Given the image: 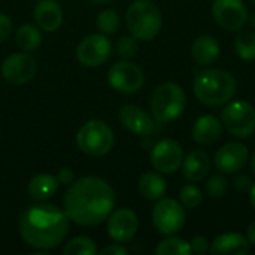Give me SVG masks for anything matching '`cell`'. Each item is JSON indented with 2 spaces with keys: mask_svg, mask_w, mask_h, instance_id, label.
Listing matches in <instances>:
<instances>
[{
  "mask_svg": "<svg viewBox=\"0 0 255 255\" xmlns=\"http://www.w3.org/2000/svg\"><path fill=\"white\" fill-rule=\"evenodd\" d=\"M115 208V191L102 178L84 176L69 187L64 212L75 224L94 227L102 224Z\"/></svg>",
  "mask_w": 255,
  "mask_h": 255,
  "instance_id": "1",
  "label": "cell"
},
{
  "mask_svg": "<svg viewBox=\"0 0 255 255\" xmlns=\"http://www.w3.org/2000/svg\"><path fill=\"white\" fill-rule=\"evenodd\" d=\"M69 217L55 205L39 202L19 218V235L31 248L48 251L57 248L67 236Z\"/></svg>",
  "mask_w": 255,
  "mask_h": 255,
  "instance_id": "2",
  "label": "cell"
},
{
  "mask_svg": "<svg viewBox=\"0 0 255 255\" xmlns=\"http://www.w3.org/2000/svg\"><path fill=\"white\" fill-rule=\"evenodd\" d=\"M194 96L205 106H221L229 103L236 94L238 82L235 76L223 69H205L199 72L193 82Z\"/></svg>",
  "mask_w": 255,
  "mask_h": 255,
  "instance_id": "3",
  "label": "cell"
},
{
  "mask_svg": "<svg viewBox=\"0 0 255 255\" xmlns=\"http://www.w3.org/2000/svg\"><path fill=\"white\" fill-rule=\"evenodd\" d=\"M128 31L139 40H152L161 30L163 18L158 6L149 0L131 3L126 12Z\"/></svg>",
  "mask_w": 255,
  "mask_h": 255,
  "instance_id": "4",
  "label": "cell"
},
{
  "mask_svg": "<svg viewBox=\"0 0 255 255\" xmlns=\"http://www.w3.org/2000/svg\"><path fill=\"white\" fill-rule=\"evenodd\" d=\"M185 105L187 96L182 87L175 82H164L152 94L151 112L157 123H170L182 115Z\"/></svg>",
  "mask_w": 255,
  "mask_h": 255,
  "instance_id": "5",
  "label": "cell"
},
{
  "mask_svg": "<svg viewBox=\"0 0 255 255\" xmlns=\"http://www.w3.org/2000/svg\"><path fill=\"white\" fill-rule=\"evenodd\" d=\"M114 142L115 137L111 127L100 120H91L85 123L76 134L78 148L91 157L106 155L112 149Z\"/></svg>",
  "mask_w": 255,
  "mask_h": 255,
  "instance_id": "6",
  "label": "cell"
},
{
  "mask_svg": "<svg viewBox=\"0 0 255 255\" xmlns=\"http://www.w3.org/2000/svg\"><path fill=\"white\" fill-rule=\"evenodd\" d=\"M221 120L227 131L239 139H247L254 134L255 109L248 102L236 100L229 103L223 109Z\"/></svg>",
  "mask_w": 255,
  "mask_h": 255,
  "instance_id": "7",
  "label": "cell"
},
{
  "mask_svg": "<svg viewBox=\"0 0 255 255\" xmlns=\"http://www.w3.org/2000/svg\"><path fill=\"white\" fill-rule=\"evenodd\" d=\"M187 215L184 205L175 199L161 197L152 209V224L161 235H176L185 226Z\"/></svg>",
  "mask_w": 255,
  "mask_h": 255,
  "instance_id": "8",
  "label": "cell"
},
{
  "mask_svg": "<svg viewBox=\"0 0 255 255\" xmlns=\"http://www.w3.org/2000/svg\"><path fill=\"white\" fill-rule=\"evenodd\" d=\"M109 85L123 94H134L137 93L145 82L143 72L139 66L130 61H118L112 64L108 72Z\"/></svg>",
  "mask_w": 255,
  "mask_h": 255,
  "instance_id": "9",
  "label": "cell"
},
{
  "mask_svg": "<svg viewBox=\"0 0 255 255\" xmlns=\"http://www.w3.org/2000/svg\"><path fill=\"white\" fill-rule=\"evenodd\" d=\"M112 52V43L106 34H90L84 37L76 48V58L87 67H97L108 61Z\"/></svg>",
  "mask_w": 255,
  "mask_h": 255,
  "instance_id": "10",
  "label": "cell"
},
{
  "mask_svg": "<svg viewBox=\"0 0 255 255\" xmlns=\"http://www.w3.org/2000/svg\"><path fill=\"white\" fill-rule=\"evenodd\" d=\"M184 161V151L179 142L173 139H163L155 143L151 151V164L152 167L163 173H175Z\"/></svg>",
  "mask_w": 255,
  "mask_h": 255,
  "instance_id": "11",
  "label": "cell"
},
{
  "mask_svg": "<svg viewBox=\"0 0 255 255\" xmlns=\"http://www.w3.org/2000/svg\"><path fill=\"white\" fill-rule=\"evenodd\" d=\"M1 76L13 85H22L31 81L37 72L36 60L27 52H15L1 63Z\"/></svg>",
  "mask_w": 255,
  "mask_h": 255,
  "instance_id": "12",
  "label": "cell"
},
{
  "mask_svg": "<svg viewBox=\"0 0 255 255\" xmlns=\"http://www.w3.org/2000/svg\"><path fill=\"white\" fill-rule=\"evenodd\" d=\"M212 16L229 31H238L248 22V10L242 0H214Z\"/></svg>",
  "mask_w": 255,
  "mask_h": 255,
  "instance_id": "13",
  "label": "cell"
},
{
  "mask_svg": "<svg viewBox=\"0 0 255 255\" xmlns=\"http://www.w3.org/2000/svg\"><path fill=\"white\" fill-rule=\"evenodd\" d=\"M139 221L137 215L127 208L112 211L108 220V235L112 241L118 244L130 242L137 232Z\"/></svg>",
  "mask_w": 255,
  "mask_h": 255,
  "instance_id": "14",
  "label": "cell"
},
{
  "mask_svg": "<svg viewBox=\"0 0 255 255\" xmlns=\"http://www.w3.org/2000/svg\"><path fill=\"white\" fill-rule=\"evenodd\" d=\"M248 157H250V151L244 143L230 142L217 151L214 164L220 173L232 175L241 172L245 167Z\"/></svg>",
  "mask_w": 255,
  "mask_h": 255,
  "instance_id": "15",
  "label": "cell"
},
{
  "mask_svg": "<svg viewBox=\"0 0 255 255\" xmlns=\"http://www.w3.org/2000/svg\"><path fill=\"white\" fill-rule=\"evenodd\" d=\"M120 123L128 131L137 136H149L155 130L154 118L142 108L136 105H126L118 112Z\"/></svg>",
  "mask_w": 255,
  "mask_h": 255,
  "instance_id": "16",
  "label": "cell"
},
{
  "mask_svg": "<svg viewBox=\"0 0 255 255\" xmlns=\"http://www.w3.org/2000/svg\"><path fill=\"white\" fill-rule=\"evenodd\" d=\"M33 13L37 27L48 33L58 30L63 24V9L55 0H39Z\"/></svg>",
  "mask_w": 255,
  "mask_h": 255,
  "instance_id": "17",
  "label": "cell"
},
{
  "mask_svg": "<svg viewBox=\"0 0 255 255\" xmlns=\"http://www.w3.org/2000/svg\"><path fill=\"white\" fill-rule=\"evenodd\" d=\"M223 131V124L215 115H203L200 117L193 127V139L200 146L214 145Z\"/></svg>",
  "mask_w": 255,
  "mask_h": 255,
  "instance_id": "18",
  "label": "cell"
},
{
  "mask_svg": "<svg viewBox=\"0 0 255 255\" xmlns=\"http://www.w3.org/2000/svg\"><path fill=\"white\" fill-rule=\"evenodd\" d=\"M250 251V242L239 233H226L218 236L209 247L214 255H245Z\"/></svg>",
  "mask_w": 255,
  "mask_h": 255,
  "instance_id": "19",
  "label": "cell"
},
{
  "mask_svg": "<svg viewBox=\"0 0 255 255\" xmlns=\"http://www.w3.org/2000/svg\"><path fill=\"white\" fill-rule=\"evenodd\" d=\"M209 167V155L202 149H194L182 161V175L190 182H199L208 175Z\"/></svg>",
  "mask_w": 255,
  "mask_h": 255,
  "instance_id": "20",
  "label": "cell"
},
{
  "mask_svg": "<svg viewBox=\"0 0 255 255\" xmlns=\"http://www.w3.org/2000/svg\"><path fill=\"white\" fill-rule=\"evenodd\" d=\"M191 55L193 60L200 66H209L212 64L218 55H220V43L214 36L203 34L199 36L191 46Z\"/></svg>",
  "mask_w": 255,
  "mask_h": 255,
  "instance_id": "21",
  "label": "cell"
},
{
  "mask_svg": "<svg viewBox=\"0 0 255 255\" xmlns=\"http://www.w3.org/2000/svg\"><path fill=\"white\" fill-rule=\"evenodd\" d=\"M58 185L60 182L57 176L49 175V173H40L30 179L28 194L36 202H46L51 197H54V194L58 190Z\"/></svg>",
  "mask_w": 255,
  "mask_h": 255,
  "instance_id": "22",
  "label": "cell"
},
{
  "mask_svg": "<svg viewBox=\"0 0 255 255\" xmlns=\"http://www.w3.org/2000/svg\"><path fill=\"white\" fill-rule=\"evenodd\" d=\"M137 190L142 197L148 200H158L164 197L167 191V184L160 172H146L139 178Z\"/></svg>",
  "mask_w": 255,
  "mask_h": 255,
  "instance_id": "23",
  "label": "cell"
},
{
  "mask_svg": "<svg viewBox=\"0 0 255 255\" xmlns=\"http://www.w3.org/2000/svg\"><path fill=\"white\" fill-rule=\"evenodd\" d=\"M16 43L18 46L25 51V52H31L34 49H37L42 43V33L39 28H36V25L31 24H24L18 28L16 34H15Z\"/></svg>",
  "mask_w": 255,
  "mask_h": 255,
  "instance_id": "24",
  "label": "cell"
},
{
  "mask_svg": "<svg viewBox=\"0 0 255 255\" xmlns=\"http://www.w3.org/2000/svg\"><path fill=\"white\" fill-rule=\"evenodd\" d=\"M154 253L157 255H190L191 254V247L190 242L181 239V238H175L173 235L164 241H161Z\"/></svg>",
  "mask_w": 255,
  "mask_h": 255,
  "instance_id": "25",
  "label": "cell"
},
{
  "mask_svg": "<svg viewBox=\"0 0 255 255\" xmlns=\"http://www.w3.org/2000/svg\"><path fill=\"white\" fill-rule=\"evenodd\" d=\"M235 48L238 55L242 60L253 61L255 60V33L254 31H242L235 39Z\"/></svg>",
  "mask_w": 255,
  "mask_h": 255,
  "instance_id": "26",
  "label": "cell"
},
{
  "mask_svg": "<svg viewBox=\"0 0 255 255\" xmlns=\"http://www.w3.org/2000/svg\"><path fill=\"white\" fill-rule=\"evenodd\" d=\"M63 253L66 255H94L97 254V245L87 236H78L64 247Z\"/></svg>",
  "mask_w": 255,
  "mask_h": 255,
  "instance_id": "27",
  "label": "cell"
},
{
  "mask_svg": "<svg viewBox=\"0 0 255 255\" xmlns=\"http://www.w3.org/2000/svg\"><path fill=\"white\" fill-rule=\"evenodd\" d=\"M96 24H97V28L100 30V33H103L106 36L114 34L120 27V15L114 9H105L97 15Z\"/></svg>",
  "mask_w": 255,
  "mask_h": 255,
  "instance_id": "28",
  "label": "cell"
},
{
  "mask_svg": "<svg viewBox=\"0 0 255 255\" xmlns=\"http://www.w3.org/2000/svg\"><path fill=\"white\" fill-rule=\"evenodd\" d=\"M179 200L185 208L196 209L203 202V194L196 185H184L179 191Z\"/></svg>",
  "mask_w": 255,
  "mask_h": 255,
  "instance_id": "29",
  "label": "cell"
},
{
  "mask_svg": "<svg viewBox=\"0 0 255 255\" xmlns=\"http://www.w3.org/2000/svg\"><path fill=\"white\" fill-rule=\"evenodd\" d=\"M139 39L134 37L133 34L131 36H123L118 42H117V52L120 57L128 60V58H133L137 55L139 52Z\"/></svg>",
  "mask_w": 255,
  "mask_h": 255,
  "instance_id": "30",
  "label": "cell"
},
{
  "mask_svg": "<svg viewBox=\"0 0 255 255\" xmlns=\"http://www.w3.org/2000/svg\"><path fill=\"white\" fill-rule=\"evenodd\" d=\"M227 190H229V181L223 176V175H214L209 178L208 184H206V191L208 194L218 200V199H223L226 194H227Z\"/></svg>",
  "mask_w": 255,
  "mask_h": 255,
  "instance_id": "31",
  "label": "cell"
},
{
  "mask_svg": "<svg viewBox=\"0 0 255 255\" xmlns=\"http://www.w3.org/2000/svg\"><path fill=\"white\" fill-rule=\"evenodd\" d=\"M191 247V254H206L209 251V241L205 236H194L193 241L190 242Z\"/></svg>",
  "mask_w": 255,
  "mask_h": 255,
  "instance_id": "32",
  "label": "cell"
},
{
  "mask_svg": "<svg viewBox=\"0 0 255 255\" xmlns=\"http://www.w3.org/2000/svg\"><path fill=\"white\" fill-rule=\"evenodd\" d=\"M12 31V21L6 13H0V43L6 40V37Z\"/></svg>",
  "mask_w": 255,
  "mask_h": 255,
  "instance_id": "33",
  "label": "cell"
},
{
  "mask_svg": "<svg viewBox=\"0 0 255 255\" xmlns=\"http://www.w3.org/2000/svg\"><path fill=\"white\" fill-rule=\"evenodd\" d=\"M233 185H235L239 191H247V190L251 188L253 181H251V178H250L248 175H245V173H238V175L235 176V179H233Z\"/></svg>",
  "mask_w": 255,
  "mask_h": 255,
  "instance_id": "34",
  "label": "cell"
},
{
  "mask_svg": "<svg viewBox=\"0 0 255 255\" xmlns=\"http://www.w3.org/2000/svg\"><path fill=\"white\" fill-rule=\"evenodd\" d=\"M57 179H58V182L63 184V185H70V184L73 182V170L69 169V167L60 169L58 173H57Z\"/></svg>",
  "mask_w": 255,
  "mask_h": 255,
  "instance_id": "35",
  "label": "cell"
},
{
  "mask_svg": "<svg viewBox=\"0 0 255 255\" xmlns=\"http://www.w3.org/2000/svg\"><path fill=\"white\" fill-rule=\"evenodd\" d=\"M128 251L121 245H109L100 251V255H127Z\"/></svg>",
  "mask_w": 255,
  "mask_h": 255,
  "instance_id": "36",
  "label": "cell"
},
{
  "mask_svg": "<svg viewBox=\"0 0 255 255\" xmlns=\"http://www.w3.org/2000/svg\"><path fill=\"white\" fill-rule=\"evenodd\" d=\"M247 239H248V242H250L251 245H254L255 247V221L250 224V227H248V230H247Z\"/></svg>",
  "mask_w": 255,
  "mask_h": 255,
  "instance_id": "37",
  "label": "cell"
},
{
  "mask_svg": "<svg viewBox=\"0 0 255 255\" xmlns=\"http://www.w3.org/2000/svg\"><path fill=\"white\" fill-rule=\"evenodd\" d=\"M250 199H251V205L255 209V184L251 185V194H250Z\"/></svg>",
  "mask_w": 255,
  "mask_h": 255,
  "instance_id": "38",
  "label": "cell"
},
{
  "mask_svg": "<svg viewBox=\"0 0 255 255\" xmlns=\"http://www.w3.org/2000/svg\"><path fill=\"white\" fill-rule=\"evenodd\" d=\"M251 167H253V172L255 173V152L254 155H253V158H251Z\"/></svg>",
  "mask_w": 255,
  "mask_h": 255,
  "instance_id": "39",
  "label": "cell"
},
{
  "mask_svg": "<svg viewBox=\"0 0 255 255\" xmlns=\"http://www.w3.org/2000/svg\"><path fill=\"white\" fill-rule=\"evenodd\" d=\"M93 1H94L96 4H105V3L109 1V0H93Z\"/></svg>",
  "mask_w": 255,
  "mask_h": 255,
  "instance_id": "40",
  "label": "cell"
},
{
  "mask_svg": "<svg viewBox=\"0 0 255 255\" xmlns=\"http://www.w3.org/2000/svg\"><path fill=\"white\" fill-rule=\"evenodd\" d=\"M251 1H253V3H254V4H255V0H251Z\"/></svg>",
  "mask_w": 255,
  "mask_h": 255,
  "instance_id": "41",
  "label": "cell"
}]
</instances>
